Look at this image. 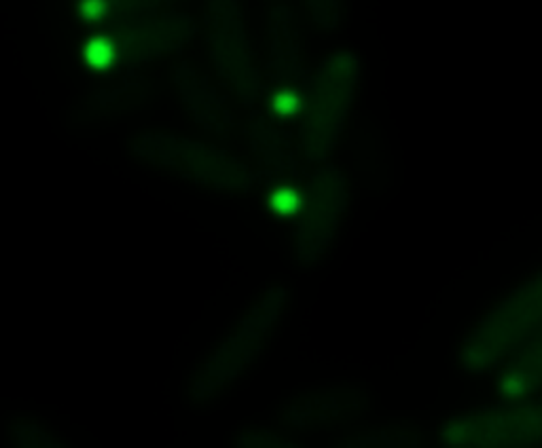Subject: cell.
<instances>
[{
  "label": "cell",
  "mask_w": 542,
  "mask_h": 448,
  "mask_svg": "<svg viewBox=\"0 0 542 448\" xmlns=\"http://www.w3.org/2000/svg\"><path fill=\"white\" fill-rule=\"evenodd\" d=\"M112 57V51H110V44L102 38H95L87 44V59L91 66L95 68H106L108 61Z\"/></svg>",
  "instance_id": "1"
},
{
  "label": "cell",
  "mask_w": 542,
  "mask_h": 448,
  "mask_svg": "<svg viewBox=\"0 0 542 448\" xmlns=\"http://www.w3.org/2000/svg\"><path fill=\"white\" fill-rule=\"evenodd\" d=\"M98 8H100V4H98L95 0H89V2L85 4V11H87L89 15H95V13H98Z\"/></svg>",
  "instance_id": "4"
},
{
  "label": "cell",
  "mask_w": 542,
  "mask_h": 448,
  "mask_svg": "<svg viewBox=\"0 0 542 448\" xmlns=\"http://www.w3.org/2000/svg\"><path fill=\"white\" fill-rule=\"evenodd\" d=\"M271 205L282 212V214H290L299 207V199L293 190H278L273 197H271Z\"/></svg>",
  "instance_id": "2"
},
{
  "label": "cell",
  "mask_w": 542,
  "mask_h": 448,
  "mask_svg": "<svg viewBox=\"0 0 542 448\" xmlns=\"http://www.w3.org/2000/svg\"><path fill=\"white\" fill-rule=\"evenodd\" d=\"M297 97L295 95H286V93H282V95H278L276 97V110L278 112H282V114H288V112H293L295 108H297Z\"/></svg>",
  "instance_id": "3"
}]
</instances>
